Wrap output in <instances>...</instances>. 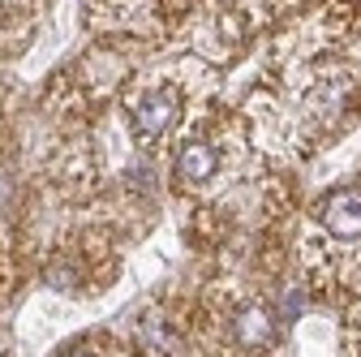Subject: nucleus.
Instances as JSON below:
<instances>
[{
  "mask_svg": "<svg viewBox=\"0 0 361 357\" xmlns=\"http://www.w3.org/2000/svg\"><path fill=\"white\" fill-rule=\"evenodd\" d=\"M323 229L340 241H357L361 237V190H336L331 198H323L319 207Z\"/></svg>",
  "mask_w": 361,
  "mask_h": 357,
  "instance_id": "f257e3e1",
  "label": "nucleus"
},
{
  "mask_svg": "<svg viewBox=\"0 0 361 357\" xmlns=\"http://www.w3.org/2000/svg\"><path fill=\"white\" fill-rule=\"evenodd\" d=\"M176 108H180L176 86L151 91L138 108H133V129H138V138H159V133H168V125L176 121Z\"/></svg>",
  "mask_w": 361,
  "mask_h": 357,
  "instance_id": "f03ea898",
  "label": "nucleus"
},
{
  "mask_svg": "<svg viewBox=\"0 0 361 357\" xmlns=\"http://www.w3.org/2000/svg\"><path fill=\"white\" fill-rule=\"evenodd\" d=\"M215 168H219V159H215V151H211L207 143H185V147H180V155H176V176H180L185 186L211 181Z\"/></svg>",
  "mask_w": 361,
  "mask_h": 357,
  "instance_id": "7ed1b4c3",
  "label": "nucleus"
},
{
  "mask_svg": "<svg viewBox=\"0 0 361 357\" xmlns=\"http://www.w3.org/2000/svg\"><path fill=\"white\" fill-rule=\"evenodd\" d=\"M271 336H276V323H271V310H262V305H250V310H241V319H237V340H241L245 349H262Z\"/></svg>",
  "mask_w": 361,
  "mask_h": 357,
  "instance_id": "20e7f679",
  "label": "nucleus"
},
{
  "mask_svg": "<svg viewBox=\"0 0 361 357\" xmlns=\"http://www.w3.org/2000/svg\"><path fill=\"white\" fill-rule=\"evenodd\" d=\"M73 357H90V353H73Z\"/></svg>",
  "mask_w": 361,
  "mask_h": 357,
  "instance_id": "39448f33",
  "label": "nucleus"
}]
</instances>
